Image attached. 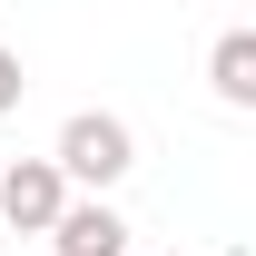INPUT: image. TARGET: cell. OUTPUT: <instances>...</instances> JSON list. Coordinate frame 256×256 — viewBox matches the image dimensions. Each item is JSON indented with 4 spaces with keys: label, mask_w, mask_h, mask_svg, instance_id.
<instances>
[{
    "label": "cell",
    "mask_w": 256,
    "mask_h": 256,
    "mask_svg": "<svg viewBox=\"0 0 256 256\" xmlns=\"http://www.w3.org/2000/svg\"><path fill=\"white\" fill-rule=\"evenodd\" d=\"M50 168H60L69 188H89V197H108L138 168V128L118 118V108H79V118L60 128V148H50Z\"/></svg>",
    "instance_id": "6da1fadb"
},
{
    "label": "cell",
    "mask_w": 256,
    "mask_h": 256,
    "mask_svg": "<svg viewBox=\"0 0 256 256\" xmlns=\"http://www.w3.org/2000/svg\"><path fill=\"white\" fill-rule=\"evenodd\" d=\"M69 197L79 188H69L50 158H10L0 168V226H20V236H50V217H60Z\"/></svg>",
    "instance_id": "7a4b0ae2"
},
{
    "label": "cell",
    "mask_w": 256,
    "mask_h": 256,
    "mask_svg": "<svg viewBox=\"0 0 256 256\" xmlns=\"http://www.w3.org/2000/svg\"><path fill=\"white\" fill-rule=\"evenodd\" d=\"M50 246L60 256H128V217L108 197H69L60 217H50Z\"/></svg>",
    "instance_id": "3957f363"
},
{
    "label": "cell",
    "mask_w": 256,
    "mask_h": 256,
    "mask_svg": "<svg viewBox=\"0 0 256 256\" xmlns=\"http://www.w3.org/2000/svg\"><path fill=\"white\" fill-rule=\"evenodd\" d=\"M207 89H217V108H256V30H226L207 50Z\"/></svg>",
    "instance_id": "277c9868"
},
{
    "label": "cell",
    "mask_w": 256,
    "mask_h": 256,
    "mask_svg": "<svg viewBox=\"0 0 256 256\" xmlns=\"http://www.w3.org/2000/svg\"><path fill=\"white\" fill-rule=\"evenodd\" d=\"M20 89H30V69H20V50H0V118L20 108Z\"/></svg>",
    "instance_id": "5b68a950"
}]
</instances>
